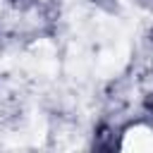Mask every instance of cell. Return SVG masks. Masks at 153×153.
<instances>
[{"instance_id": "1", "label": "cell", "mask_w": 153, "mask_h": 153, "mask_svg": "<svg viewBox=\"0 0 153 153\" xmlns=\"http://www.w3.org/2000/svg\"><path fill=\"white\" fill-rule=\"evenodd\" d=\"M127 60H129V43L124 41V36L110 38V43L98 53V57L93 62V72L100 79H110L124 69Z\"/></svg>"}, {"instance_id": "2", "label": "cell", "mask_w": 153, "mask_h": 153, "mask_svg": "<svg viewBox=\"0 0 153 153\" xmlns=\"http://www.w3.org/2000/svg\"><path fill=\"white\" fill-rule=\"evenodd\" d=\"M31 67L38 72V74H55L57 69V60H55V50H53V43L48 41H41L31 48Z\"/></svg>"}, {"instance_id": "3", "label": "cell", "mask_w": 153, "mask_h": 153, "mask_svg": "<svg viewBox=\"0 0 153 153\" xmlns=\"http://www.w3.org/2000/svg\"><path fill=\"white\" fill-rule=\"evenodd\" d=\"M122 148H124V151H134V153L153 151V131H151L148 127H131V129L124 134Z\"/></svg>"}, {"instance_id": "4", "label": "cell", "mask_w": 153, "mask_h": 153, "mask_svg": "<svg viewBox=\"0 0 153 153\" xmlns=\"http://www.w3.org/2000/svg\"><path fill=\"white\" fill-rule=\"evenodd\" d=\"M45 131H48L45 117H43L41 112H31V115H29V139H31L33 143H43Z\"/></svg>"}, {"instance_id": "5", "label": "cell", "mask_w": 153, "mask_h": 153, "mask_svg": "<svg viewBox=\"0 0 153 153\" xmlns=\"http://www.w3.org/2000/svg\"><path fill=\"white\" fill-rule=\"evenodd\" d=\"M0 10H2V2H0Z\"/></svg>"}]
</instances>
